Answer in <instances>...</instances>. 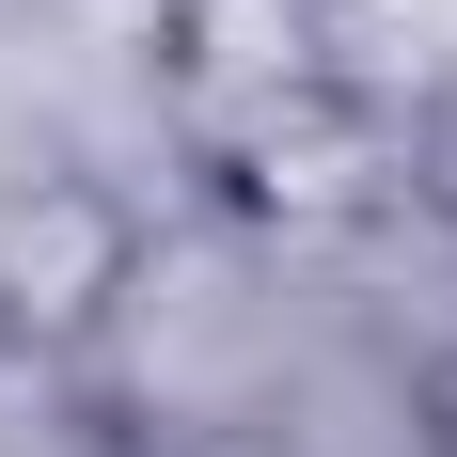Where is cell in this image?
I'll return each mask as SVG.
<instances>
[{
  "label": "cell",
  "mask_w": 457,
  "mask_h": 457,
  "mask_svg": "<svg viewBox=\"0 0 457 457\" xmlns=\"http://www.w3.org/2000/svg\"><path fill=\"white\" fill-rule=\"evenodd\" d=\"M316 95H347V16L331 0H158V111H174L189 174L269 142Z\"/></svg>",
  "instance_id": "cell-1"
},
{
  "label": "cell",
  "mask_w": 457,
  "mask_h": 457,
  "mask_svg": "<svg viewBox=\"0 0 457 457\" xmlns=\"http://www.w3.org/2000/svg\"><path fill=\"white\" fill-rule=\"evenodd\" d=\"M127 300H142V221H127L95 174L0 189V347L63 363V347H95Z\"/></svg>",
  "instance_id": "cell-2"
},
{
  "label": "cell",
  "mask_w": 457,
  "mask_h": 457,
  "mask_svg": "<svg viewBox=\"0 0 457 457\" xmlns=\"http://www.w3.org/2000/svg\"><path fill=\"white\" fill-rule=\"evenodd\" d=\"M205 189H221L237 221H284V237H316V221H363L378 189H411V142L363 111V79L316 95V111H284L269 142H237V158H205Z\"/></svg>",
  "instance_id": "cell-3"
},
{
  "label": "cell",
  "mask_w": 457,
  "mask_h": 457,
  "mask_svg": "<svg viewBox=\"0 0 457 457\" xmlns=\"http://www.w3.org/2000/svg\"><path fill=\"white\" fill-rule=\"evenodd\" d=\"M411 205H426V221L457 237V79L426 95V127H411Z\"/></svg>",
  "instance_id": "cell-4"
},
{
  "label": "cell",
  "mask_w": 457,
  "mask_h": 457,
  "mask_svg": "<svg viewBox=\"0 0 457 457\" xmlns=\"http://www.w3.org/2000/svg\"><path fill=\"white\" fill-rule=\"evenodd\" d=\"M411 442H426V457H457V331L426 347V378H411Z\"/></svg>",
  "instance_id": "cell-5"
}]
</instances>
